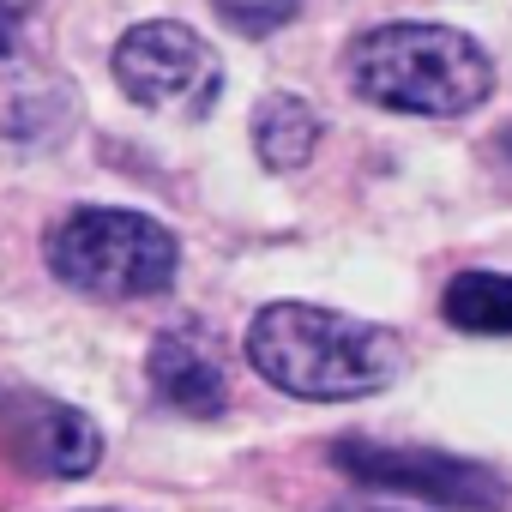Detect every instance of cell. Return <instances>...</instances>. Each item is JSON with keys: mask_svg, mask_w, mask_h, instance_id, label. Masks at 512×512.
Returning <instances> with one entry per match:
<instances>
[{"mask_svg": "<svg viewBox=\"0 0 512 512\" xmlns=\"http://www.w3.org/2000/svg\"><path fill=\"white\" fill-rule=\"evenodd\" d=\"M332 464L368 488H392V494H416L428 506L446 512H506V482L476 464V458H452L434 446H386V440H338Z\"/></svg>", "mask_w": 512, "mask_h": 512, "instance_id": "cell-5", "label": "cell"}, {"mask_svg": "<svg viewBox=\"0 0 512 512\" xmlns=\"http://www.w3.org/2000/svg\"><path fill=\"white\" fill-rule=\"evenodd\" d=\"M320 145V115L302 97H272L253 121V151L266 169H302Z\"/></svg>", "mask_w": 512, "mask_h": 512, "instance_id": "cell-10", "label": "cell"}, {"mask_svg": "<svg viewBox=\"0 0 512 512\" xmlns=\"http://www.w3.org/2000/svg\"><path fill=\"white\" fill-rule=\"evenodd\" d=\"M350 85L392 115H470L494 91L488 55L446 25H374L350 43Z\"/></svg>", "mask_w": 512, "mask_h": 512, "instance_id": "cell-2", "label": "cell"}, {"mask_svg": "<svg viewBox=\"0 0 512 512\" xmlns=\"http://www.w3.org/2000/svg\"><path fill=\"white\" fill-rule=\"evenodd\" d=\"M440 314L470 338H512V272H458L440 296Z\"/></svg>", "mask_w": 512, "mask_h": 512, "instance_id": "cell-9", "label": "cell"}, {"mask_svg": "<svg viewBox=\"0 0 512 512\" xmlns=\"http://www.w3.org/2000/svg\"><path fill=\"white\" fill-rule=\"evenodd\" d=\"M31 19V0H0V31H19Z\"/></svg>", "mask_w": 512, "mask_h": 512, "instance_id": "cell-12", "label": "cell"}, {"mask_svg": "<svg viewBox=\"0 0 512 512\" xmlns=\"http://www.w3.org/2000/svg\"><path fill=\"white\" fill-rule=\"evenodd\" d=\"M7 446L31 476H91L103 458V434L85 410L49 404V398H13L7 404Z\"/></svg>", "mask_w": 512, "mask_h": 512, "instance_id": "cell-6", "label": "cell"}, {"mask_svg": "<svg viewBox=\"0 0 512 512\" xmlns=\"http://www.w3.org/2000/svg\"><path fill=\"white\" fill-rule=\"evenodd\" d=\"M247 362L266 386H278L290 398L350 404V398L386 392L398 380L404 350L392 332H380L368 320H350V314H332L314 302H272L247 326Z\"/></svg>", "mask_w": 512, "mask_h": 512, "instance_id": "cell-1", "label": "cell"}, {"mask_svg": "<svg viewBox=\"0 0 512 512\" xmlns=\"http://www.w3.org/2000/svg\"><path fill=\"white\" fill-rule=\"evenodd\" d=\"M151 386L163 392V404H175L181 416H199V422L223 416V404H229L223 368H217L199 344H187V338H175V332L151 344Z\"/></svg>", "mask_w": 512, "mask_h": 512, "instance_id": "cell-8", "label": "cell"}, {"mask_svg": "<svg viewBox=\"0 0 512 512\" xmlns=\"http://www.w3.org/2000/svg\"><path fill=\"white\" fill-rule=\"evenodd\" d=\"M115 85L151 115L199 121L223 97V61L199 31H187L175 19H151L115 43Z\"/></svg>", "mask_w": 512, "mask_h": 512, "instance_id": "cell-4", "label": "cell"}, {"mask_svg": "<svg viewBox=\"0 0 512 512\" xmlns=\"http://www.w3.org/2000/svg\"><path fill=\"white\" fill-rule=\"evenodd\" d=\"M506 157H512V133H506Z\"/></svg>", "mask_w": 512, "mask_h": 512, "instance_id": "cell-13", "label": "cell"}, {"mask_svg": "<svg viewBox=\"0 0 512 512\" xmlns=\"http://www.w3.org/2000/svg\"><path fill=\"white\" fill-rule=\"evenodd\" d=\"M61 79L19 43V31H0V133L37 139L61 121Z\"/></svg>", "mask_w": 512, "mask_h": 512, "instance_id": "cell-7", "label": "cell"}, {"mask_svg": "<svg viewBox=\"0 0 512 512\" xmlns=\"http://www.w3.org/2000/svg\"><path fill=\"white\" fill-rule=\"evenodd\" d=\"M211 7L223 13V25H235V31H247V37H272L278 25L296 19L302 0H211Z\"/></svg>", "mask_w": 512, "mask_h": 512, "instance_id": "cell-11", "label": "cell"}, {"mask_svg": "<svg viewBox=\"0 0 512 512\" xmlns=\"http://www.w3.org/2000/svg\"><path fill=\"white\" fill-rule=\"evenodd\" d=\"M49 272L97 302H133V296H157L175 278L181 247L175 235L145 217V211H115V205H85L73 217H61L43 241Z\"/></svg>", "mask_w": 512, "mask_h": 512, "instance_id": "cell-3", "label": "cell"}]
</instances>
